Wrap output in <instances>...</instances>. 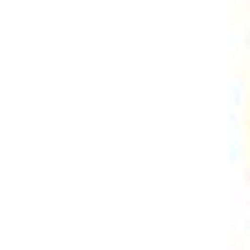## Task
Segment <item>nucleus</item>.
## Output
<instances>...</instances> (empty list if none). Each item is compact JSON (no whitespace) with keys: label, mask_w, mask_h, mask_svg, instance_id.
I'll use <instances>...</instances> for the list:
<instances>
[]
</instances>
